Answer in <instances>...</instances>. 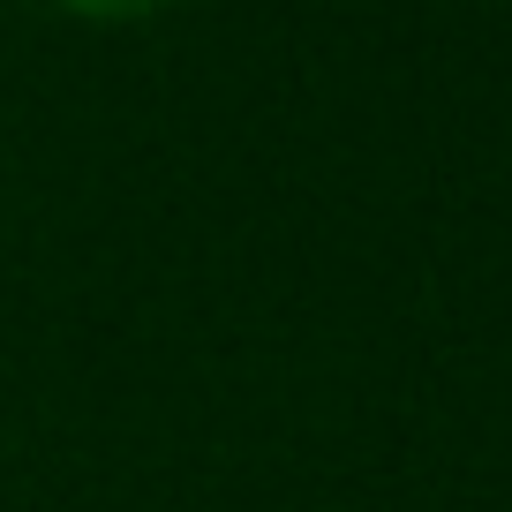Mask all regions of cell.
Returning <instances> with one entry per match:
<instances>
[{
    "label": "cell",
    "instance_id": "6da1fadb",
    "mask_svg": "<svg viewBox=\"0 0 512 512\" xmlns=\"http://www.w3.org/2000/svg\"><path fill=\"white\" fill-rule=\"evenodd\" d=\"M68 16H91V23H136V16H159L174 0H61Z\"/></svg>",
    "mask_w": 512,
    "mask_h": 512
}]
</instances>
